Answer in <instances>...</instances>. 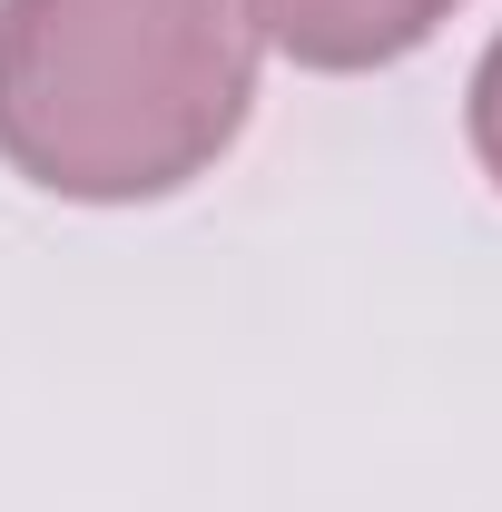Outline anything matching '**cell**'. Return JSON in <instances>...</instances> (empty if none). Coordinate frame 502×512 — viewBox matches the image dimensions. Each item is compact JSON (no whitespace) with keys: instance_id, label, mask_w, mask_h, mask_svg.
<instances>
[{"instance_id":"cell-3","label":"cell","mask_w":502,"mask_h":512,"mask_svg":"<svg viewBox=\"0 0 502 512\" xmlns=\"http://www.w3.org/2000/svg\"><path fill=\"white\" fill-rule=\"evenodd\" d=\"M473 148H483V168H493V188H502V40L473 69Z\"/></svg>"},{"instance_id":"cell-2","label":"cell","mask_w":502,"mask_h":512,"mask_svg":"<svg viewBox=\"0 0 502 512\" xmlns=\"http://www.w3.org/2000/svg\"><path fill=\"white\" fill-rule=\"evenodd\" d=\"M453 0H256L247 30H266L296 69H384L404 50H424Z\"/></svg>"},{"instance_id":"cell-1","label":"cell","mask_w":502,"mask_h":512,"mask_svg":"<svg viewBox=\"0 0 502 512\" xmlns=\"http://www.w3.org/2000/svg\"><path fill=\"white\" fill-rule=\"evenodd\" d=\"M256 99L237 0H0V158L50 197L128 207L227 158Z\"/></svg>"}]
</instances>
